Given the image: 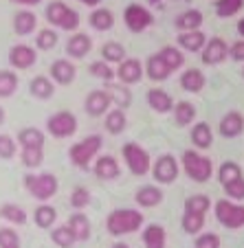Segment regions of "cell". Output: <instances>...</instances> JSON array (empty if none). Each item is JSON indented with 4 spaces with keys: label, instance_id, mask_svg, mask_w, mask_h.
<instances>
[{
    "label": "cell",
    "instance_id": "cell-42",
    "mask_svg": "<svg viewBox=\"0 0 244 248\" xmlns=\"http://www.w3.org/2000/svg\"><path fill=\"white\" fill-rule=\"evenodd\" d=\"M18 86V77L16 73H9V70H0V97H11Z\"/></svg>",
    "mask_w": 244,
    "mask_h": 248
},
{
    "label": "cell",
    "instance_id": "cell-56",
    "mask_svg": "<svg viewBox=\"0 0 244 248\" xmlns=\"http://www.w3.org/2000/svg\"><path fill=\"white\" fill-rule=\"evenodd\" d=\"M80 2H84L86 7H97L99 2H101V0H80Z\"/></svg>",
    "mask_w": 244,
    "mask_h": 248
},
{
    "label": "cell",
    "instance_id": "cell-49",
    "mask_svg": "<svg viewBox=\"0 0 244 248\" xmlns=\"http://www.w3.org/2000/svg\"><path fill=\"white\" fill-rule=\"evenodd\" d=\"M90 202V191L84 187H77L75 191L71 193V206L73 209H84V206H88Z\"/></svg>",
    "mask_w": 244,
    "mask_h": 248
},
{
    "label": "cell",
    "instance_id": "cell-27",
    "mask_svg": "<svg viewBox=\"0 0 244 248\" xmlns=\"http://www.w3.org/2000/svg\"><path fill=\"white\" fill-rule=\"evenodd\" d=\"M90 48H93V40H90L86 33H77V35H73V38L66 42V53L73 57H84Z\"/></svg>",
    "mask_w": 244,
    "mask_h": 248
},
{
    "label": "cell",
    "instance_id": "cell-60",
    "mask_svg": "<svg viewBox=\"0 0 244 248\" xmlns=\"http://www.w3.org/2000/svg\"><path fill=\"white\" fill-rule=\"evenodd\" d=\"M242 77H244V68H242Z\"/></svg>",
    "mask_w": 244,
    "mask_h": 248
},
{
    "label": "cell",
    "instance_id": "cell-46",
    "mask_svg": "<svg viewBox=\"0 0 244 248\" xmlns=\"http://www.w3.org/2000/svg\"><path fill=\"white\" fill-rule=\"evenodd\" d=\"M22 163L27 167L42 165V147H22Z\"/></svg>",
    "mask_w": 244,
    "mask_h": 248
},
{
    "label": "cell",
    "instance_id": "cell-5",
    "mask_svg": "<svg viewBox=\"0 0 244 248\" xmlns=\"http://www.w3.org/2000/svg\"><path fill=\"white\" fill-rule=\"evenodd\" d=\"M47 20L64 31H75L80 27V14L71 7H66L64 2H51L47 7Z\"/></svg>",
    "mask_w": 244,
    "mask_h": 248
},
{
    "label": "cell",
    "instance_id": "cell-48",
    "mask_svg": "<svg viewBox=\"0 0 244 248\" xmlns=\"http://www.w3.org/2000/svg\"><path fill=\"white\" fill-rule=\"evenodd\" d=\"M35 42H38V46L42 48V51H49V48H53L57 44V33L51 31V29H44V31L38 33Z\"/></svg>",
    "mask_w": 244,
    "mask_h": 248
},
{
    "label": "cell",
    "instance_id": "cell-21",
    "mask_svg": "<svg viewBox=\"0 0 244 248\" xmlns=\"http://www.w3.org/2000/svg\"><path fill=\"white\" fill-rule=\"evenodd\" d=\"M9 62L16 68H29V66L35 64V51L27 44H18L9 51Z\"/></svg>",
    "mask_w": 244,
    "mask_h": 248
},
{
    "label": "cell",
    "instance_id": "cell-18",
    "mask_svg": "<svg viewBox=\"0 0 244 248\" xmlns=\"http://www.w3.org/2000/svg\"><path fill=\"white\" fill-rule=\"evenodd\" d=\"M119 173H121V167H119L114 156H101V158H97V163H95V176L97 178L114 180V178H119Z\"/></svg>",
    "mask_w": 244,
    "mask_h": 248
},
{
    "label": "cell",
    "instance_id": "cell-23",
    "mask_svg": "<svg viewBox=\"0 0 244 248\" xmlns=\"http://www.w3.org/2000/svg\"><path fill=\"white\" fill-rule=\"evenodd\" d=\"M66 226L71 229L75 242H84V239L90 237V222L84 213H73V216L68 217V224Z\"/></svg>",
    "mask_w": 244,
    "mask_h": 248
},
{
    "label": "cell",
    "instance_id": "cell-35",
    "mask_svg": "<svg viewBox=\"0 0 244 248\" xmlns=\"http://www.w3.org/2000/svg\"><path fill=\"white\" fill-rule=\"evenodd\" d=\"M101 55L103 62H110V64H121L126 60V48L119 42H106L101 46Z\"/></svg>",
    "mask_w": 244,
    "mask_h": 248
},
{
    "label": "cell",
    "instance_id": "cell-32",
    "mask_svg": "<svg viewBox=\"0 0 244 248\" xmlns=\"http://www.w3.org/2000/svg\"><path fill=\"white\" fill-rule=\"evenodd\" d=\"M244 7V0H216L213 9H216L218 18H233L235 14H240Z\"/></svg>",
    "mask_w": 244,
    "mask_h": 248
},
{
    "label": "cell",
    "instance_id": "cell-7",
    "mask_svg": "<svg viewBox=\"0 0 244 248\" xmlns=\"http://www.w3.org/2000/svg\"><path fill=\"white\" fill-rule=\"evenodd\" d=\"M123 22H126V27L130 29L132 33H143L146 29L152 27L154 16H152V11L147 9V7L139 5V2H132V5H128L126 11H123Z\"/></svg>",
    "mask_w": 244,
    "mask_h": 248
},
{
    "label": "cell",
    "instance_id": "cell-31",
    "mask_svg": "<svg viewBox=\"0 0 244 248\" xmlns=\"http://www.w3.org/2000/svg\"><path fill=\"white\" fill-rule=\"evenodd\" d=\"M159 57L165 62V66H167L169 70H179V68H183V64H185V55H183V51L180 48H176V46H163L159 51Z\"/></svg>",
    "mask_w": 244,
    "mask_h": 248
},
{
    "label": "cell",
    "instance_id": "cell-59",
    "mask_svg": "<svg viewBox=\"0 0 244 248\" xmlns=\"http://www.w3.org/2000/svg\"><path fill=\"white\" fill-rule=\"evenodd\" d=\"M152 2H154V5H159V0H152Z\"/></svg>",
    "mask_w": 244,
    "mask_h": 248
},
{
    "label": "cell",
    "instance_id": "cell-53",
    "mask_svg": "<svg viewBox=\"0 0 244 248\" xmlns=\"http://www.w3.org/2000/svg\"><path fill=\"white\" fill-rule=\"evenodd\" d=\"M229 55H231V60H235V62H244V40H238V42L231 44Z\"/></svg>",
    "mask_w": 244,
    "mask_h": 248
},
{
    "label": "cell",
    "instance_id": "cell-20",
    "mask_svg": "<svg viewBox=\"0 0 244 248\" xmlns=\"http://www.w3.org/2000/svg\"><path fill=\"white\" fill-rule=\"evenodd\" d=\"M136 204L143 206V209H152V206L161 204L163 202V191L154 185H146V187L136 189V196H134Z\"/></svg>",
    "mask_w": 244,
    "mask_h": 248
},
{
    "label": "cell",
    "instance_id": "cell-30",
    "mask_svg": "<svg viewBox=\"0 0 244 248\" xmlns=\"http://www.w3.org/2000/svg\"><path fill=\"white\" fill-rule=\"evenodd\" d=\"M88 22H90V27L95 29V31H110L113 29V24H114V16H113V11L110 9H95L93 14H90V18H88Z\"/></svg>",
    "mask_w": 244,
    "mask_h": 248
},
{
    "label": "cell",
    "instance_id": "cell-44",
    "mask_svg": "<svg viewBox=\"0 0 244 248\" xmlns=\"http://www.w3.org/2000/svg\"><path fill=\"white\" fill-rule=\"evenodd\" d=\"M222 189H225V193L229 196V200H235V202L244 200V176L242 178L231 180V183H227V185H222Z\"/></svg>",
    "mask_w": 244,
    "mask_h": 248
},
{
    "label": "cell",
    "instance_id": "cell-15",
    "mask_svg": "<svg viewBox=\"0 0 244 248\" xmlns=\"http://www.w3.org/2000/svg\"><path fill=\"white\" fill-rule=\"evenodd\" d=\"M147 106L159 114H167V112H172V108H174V99H172V94L165 93V90L152 88V90H147Z\"/></svg>",
    "mask_w": 244,
    "mask_h": 248
},
{
    "label": "cell",
    "instance_id": "cell-57",
    "mask_svg": "<svg viewBox=\"0 0 244 248\" xmlns=\"http://www.w3.org/2000/svg\"><path fill=\"white\" fill-rule=\"evenodd\" d=\"M113 248H130V246H128V244H114Z\"/></svg>",
    "mask_w": 244,
    "mask_h": 248
},
{
    "label": "cell",
    "instance_id": "cell-39",
    "mask_svg": "<svg viewBox=\"0 0 244 248\" xmlns=\"http://www.w3.org/2000/svg\"><path fill=\"white\" fill-rule=\"evenodd\" d=\"M235 178H242V169H240V165L233 163V160L222 163L220 169H218V180H220V185H227Z\"/></svg>",
    "mask_w": 244,
    "mask_h": 248
},
{
    "label": "cell",
    "instance_id": "cell-6",
    "mask_svg": "<svg viewBox=\"0 0 244 248\" xmlns=\"http://www.w3.org/2000/svg\"><path fill=\"white\" fill-rule=\"evenodd\" d=\"M99 150H101V136L93 134V136H86L80 143H75V145L71 147V152H68V156H71L73 165H77V167H88V163L97 156Z\"/></svg>",
    "mask_w": 244,
    "mask_h": 248
},
{
    "label": "cell",
    "instance_id": "cell-24",
    "mask_svg": "<svg viewBox=\"0 0 244 248\" xmlns=\"http://www.w3.org/2000/svg\"><path fill=\"white\" fill-rule=\"evenodd\" d=\"M143 244L146 248H165L167 244V235L161 224H147L143 231Z\"/></svg>",
    "mask_w": 244,
    "mask_h": 248
},
{
    "label": "cell",
    "instance_id": "cell-9",
    "mask_svg": "<svg viewBox=\"0 0 244 248\" xmlns=\"http://www.w3.org/2000/svg\"><path fill=\"white\" fill-rule=\"evenodd\" d=\"M152 176L159 185H172L174 180L179 178V160L174 158L172 154H163L152 163Z\"/></svg>",
    "mask_w": 244,
    "mask_h": 248
},
{
    "label": "cell",
    "instance_id": "cell-51",
    "mask_svg": "<svg viewBox=\"0 0 244 248\" xmlns=\"http://www.w3.org/2000/svg\"><path fill=\"white\" fill-rule=\"evenodd\" d=\"M196 248H220V237L216 233H202L196 239Z\"/></svg>",
    "mask_w": 244,
    "mask_h": 248
},
{
    "label": "cell",
    "instance_id": "cell-33",
    "mask_svg": "<svg viewBox=\"0 0 244 248\" xmlns=\"http://www.w3.org/2000/svg\"><path fill=\"white\" fill-rule=\"evenodd\" d=\"M126 125H128V117L121 108L108 112V117H106V130H108L110 134H121V132L126 130Z\"/></svg>",
    "mask_w": 244,
    "mask_h": 248
},
{
    "label": "cell",
    "instance_id": "cell-3",
    "mask_svg": "<svg viewBox=\"0 0 244 248\" xmlns=\"http://www.w3.org/2000/svg\"><path fill=\"white\" fill-rule=\"evenodd\" d=\"M213 211H216V220L225 229L238 231L244 226V204H240V202L225 198V200H218L213 204Z\"/></svg>",
    "mask_w": 244,
    "mask_h": 248
},
{
    "label": "cell",
    "instance_id": "cell-26",
    "mask_svg": "<svg viewBox=\"0 0 244 248\" xmlns=\"http://www.w3.org/2000/svg\"><path fill=\"white\" fill-rule=\"evenodd\" d=\"M172 112H174V121H176V125L185 127V125H189V123H194V119H196V106L189 103V101H179L172 108Z\"/></svg>",
    "mask_w": 244,
    "mask_h": 248
},
{
    "label": "cell",
    "instance_id": "cell-54",
    "mask_svg": "<svg viewBox=\"0 0 244 248\" xmlns=\"http://www.w3.org/2000/svg\"><path fill=\"white\" fill-rule=\"evenodd\" d=\"M11 2H20V5H38V2H42V0H11Z\"/></svg>",
    "mask_w": 244,
    "mask_h": 248
},
{
    "label": "cell",
    "instance_id": "cell-10",
    "mask_svg": "<svg viewBox=\"0 0 244 248\" xmlns=\"http://www.w3.org/2000/svg\"><path fill=\"white\" fill-rule=\"evenodd\" d=\"M47 127L53 136H57V139H66V136L75 134L77 119H75V114H71V112H57V114H53V117H49Z\"/></svg>",
    "mask_w": 244,
    "mask_h": 248
},
{
    "label": "cell",
    "instance_id": "cell-41",
    "mask_svg": "<svg viewBox=\"0 0 244 248\" xmlns=\"http://www.w3.org/2000/svg\"><path fill=\"white\" fill-rule=\"evenodd\" d=\"M55 217H57V211L49 204H42L35 209V224L42 226V229H49L55 222Z\"/></svg>",
    "mask_w": 244,
    "mask_h": 248
},
{
    "label": "cell",
    "instance_id": "cell-11",
    "mask_svg": "<svg viewBox=\"0 0 244 248\" xmlns=\"http://www.w3.org/2000/svg\"><path fill=\"white\" fill-rule=\"evenodd\" d=\"M202 64L207 66H218L222 64V62L229 57V44L225 42L222 38H211V40H207V44L202 46Z\"/></svg>",
    "mask_w": 244,
    "mask_h": 248
},
{
    "label": "cell",
    "instance_id": "cell-45",
    "mask_svg": "<svg viewBox=\"0 0 244 248\" xmlns=\"http://www.w3.org/2000/svg\"><path fill=\"white\" fill-rule=\"evenodd\" d=\"M51 237H53V242H55L60 248H71L73 242H75V237H73V233H71V229H68V226H60V229H55Z\"/></svg>",
    "mask_w": 244,
    "mask_h": 248
},
{
    "label": "cell",
    "instance_id": "cell-43",
    "mask_svg": "<svg viewBox=\"0 0 244 248\" xmlns=\"http://www.w3.org/2000/svg\"><path fill=\"white\" fill-rule=\"evenodd\" d=\"M0 216L7 217L9 222H16V224H24V222H27V213H24L18 204H5L0 209Z\"/></svg>",
    "mask_w": 244,
    "mask_h": 248
},
{
    "label": "cell",
    "instance_id": "cell-38",
    "mask_svg": "<svg viewBox=\"0 0 244 248\" xmlns=\"http://www.w3.org/2000/svg\"><path fill=\"white\" fill-rule=\"evenodd\" d=\"M20 145L22 147H44V134L35 127H27L20 132Z\"/></svg>",
    "mask_w": 244,
    "mask_h": 248
},
{
    "label": "cell",
    "instance_id": "cell-37",
    "mask_svg": "<svg viewBox=\"0 0 244 248\" xmlns=\"http://www.w3.org/2000/svg\"><path fill=\"white\" fill-rule=\"evenodd\" d=\"M180 226L189 235H200L202 226H205V216H200V213H183Z\"/></svg>",
    "mask_w": 244,
    "mask_h": 248
},
{
    "label": "cell",
    "instance_id": "cell-55",
    "mask_svg": "<svg viewBox=\"0 0 244 248\" xmlns=\"http://www.w3.org/2000/svg\"><path fill=\"white\" fill-rule=\"evenodd\" d=\"M235 29H238V35L244 40V18H242V20H238V27H235Z\"/></svg>",
    "mask_w": 244,
    "mask_h": 248
},
{
    "label": "cell",
    "instance_id": "cell-8",
    "mask_svg": "<svg viewBox=\"0 0 244 248\" xmlns=\"http://www.w3.org/2000/svg\"><path fill=\"white\" fill-rule=\"evenodd\" d=\"M24 185H27L29 193L38 200H49L55 196L57 191V178L53 173H40V176H24Z\"/></svg>",
    "mask_w": 244,
    "mask_h": 248
},
{
    "label": "cell",
    "instance_id": "cell-4",
    "mask_svg": "<svg viewBox=\"0 0 244 248\" xmlns=\"http://www.w3.org/2000/svg\"><path fill=\"white\" fill-rule=\"evenodd\" d=\"M121 152H123V160H126L132 176H146V173H150L152 158L147 154V150H143L139 143H126Z\"/></svg>",
    "mask_w": 244,
    "mask_h": 248
},
{
    "label": "cell",
    "instance_id": "cell-16",
    "mask_svg": "<svg viewBox=\"0 0 244 248\" xmlns=\"http://www.w3.org/2000/svg\"><path fill=\"white\" fill-rule=\"evenodd\" d=\"M205 84H207V77L200 68H187L183 75H180V88H183L185 93L196 94L205 88Z\"/></svg>",
    "mask_w": 244,
    "mask_h": 248
},
{
    "label": "cell",
    "instance_id": "cell-28",
    "mask_svg": "<svg viewBox=\"0 0 244 248\" xmlns=\"http://www.w3.org/2000/svg\"><path fill=\"white\" fill-rule=\"evenodd\" d=\"M51 75L57 84H71L75 79V66L71 64L68 60H57L55 64L51 66Z\"/></svg>",
    "mask_w": 244,
    "mask_h": 248
},
{
    "label": "cell",
    "instance_id": "cell-47",
    "mask_svg": "<svg viewBox=\"0 0 244 248\" xmlns=\"http://www.w3.org/2000/svg\"><path fill=\"white\" fill-rule=\"evenodd\" d=\"M90 73H93L95 77H99V79H106V81H110L114 77V70L108 66V62H93L90 64Z\"/></svg>",
    "mask_w": 244,
    "mask_h": 248
},
{
    "label": "cell",
    "instance_id": "cell-52",
    "mask_svg": "<svg viewBox=\"0 0 244 248\" xmlns=\"http://www.w3.org/2000/svg\"><path fill=\"white\" fill-rule=\"evenodd\" d=\"M16 154V143L11 140V136H0V158H11Z\"/></svg>",
    "mask_w": 244,
    "mask_h": 248
},
{
    "label": "cell",
    "instance_id": "cell-1",
    "mask_svg": "<svg viewBox=\"0 0 244 248\" xmlns=\"http://www.w3.org/2000/svg\"><path fill=\"white\" fill-rule=\"evenodd\" d=\"M143 224V213L134 209H114L113 213L106 220V226H108V233L119 237V235H128L139 231Z\"/></svg>",
    "mask_w": 244,
    "mask_h": 248
},
{
    "label": "cell",
    "instance_id": "cell-25",
    "mask_svg": "<svg viewBox=\"0 0 244 248\" xmlns=\"http://www.w3.org/2000/svg\"><path fill=\"white\" fill-rule=\"evenodd\" d=\"M146 73H147V77H150L152 81H165V79H169V75H172V70L165 66V62L159 57V53L147 60Z\"/></svg>",
    "mask_w": 244,
    "mask_h": 248
},
{
    "label": "cell",
    "instance_id": "cell-36",
    "mask_svg": "<svg viewBox=\"0 0 244 248\" xmlns=\"http://www.w3.org/2000/svg\"><path fill=\"white\" fill-rule=\"evenodd\" d=\"M35 24H38L35 14H31V11H20V14L16 16L14 29H16V33H20V35H27V33H31L33 29H35Z\"/></svg>",
    "mask_w": 244,
    "mask_h": 248
},
{
    "label": "cell",
    "instance_id": "cell-22",
    "mask_svg": "<svg viewBox=\"0 0 244 248\" xmlns=\"http://www.w3.org/2000/svg\"><path fill=\"white\" fill-rule=\"evenodd\" d=\"M205 44H207V35L202 31H183V33H179V46L183 48V51L198 53V51H202Z\"/></svg>",
    "mask_w": 244,
    "mask_h": 248
},
{
    "label": "cell",
    "instance_id": "cell-14",
    "mask_svg": "<svg viewBox=\"0 0 244 248\" xmlns=\"http://www.w3.org/2000/svg\"><path fill=\"white\" fill-rule=\"evenodd\" d=\"M110 94L106 93V90H93V93L86 97V112L90 114V117H101V114H106V110L110 108Z\"/></svg>",
    "mask_w": 244,
    "mask_h": 248
},
{
    "label": "cell",
    "instance_id": "cell-12",
    "mask_svg": "<svg viewBox=\"0 0 244 248\" xmlns=\"http://www.w3.org/2000/svg\"><path fill=\"white\" fill-rule=\"evenodd\" d=\"M143 73H146V70H143V66H141L139 60H123L121 64H119V68L114 70V75L119 77V81L126 84V86L141 81Z\"/></svg>",
    "mask_w": 244,
    "mask_h": 248
},
{
    "label": "cell",
    "instance_id": "cell-29",
    "mask_svg": "<svg viewBox=\"0 0 244 248\" xmlns=\"http://www.w3.org/2000/svg\"><path fill=\"white\" fill-rule=\"evenodd\" d=\"M106 93L110 94V101L117 106V108L126 110L130 108V103H132V93L128 90L126 84H108V88H106Z\"/></svg>",
    "mask_w": 244,
    "mask_h": 248
},
{
    "label": "cell",
    "instance_id": "cell-2",
    "mask_svg": "<svg viewBox=\"0 0 244 248\" xmlns=\"http://www.w3.org/2000/svg\"><path fill=\"white\" fill-rule=\"evenodd\" d=\"M180 160H183L185 173H187L192 180H196V183H207V180L211 178V173H213L211 160L207 158L205 154H200L198 150H187V152H183Z\"/></svg>",
    "mask_w": 244,
    "mask_h": 248
},
{
    "label": "cell",
    "instance_id": "cell-58",
    "mask_svg": "<svg viewBox=\"0 0 244 248\" xmlns=\"http://www.w3.org/2000/svg\"><path fill=\"white\" fill-rule=\"evenodd\" d=\"M2 119H5V112H2V108H0V123H2Z\"/></svg>",
    "mask_w": 244,
    "mask_h": 248
},
{
    "label": "cell",
    "instance_id": "cell-50",
    "mask_svg": "<svg viewBox=\"0 0 244 248\" xmlns=\"http://www.w3.org/2000/svg\"><path fill=\"white\" fill-rule=\"evenodd\" d=\"M0 248H20L18 235L11 229H0Z\"/></svg>",
    "mask_w": 244,
    "mask_h": 248
},
{
    "label": "cell",
    "instance_id": "cell-13",
    "mask_svg": "<svg viewBox=\"0 0 244 248\" xmlns=\"http://www.w3.org/2000/svg\"><path fill=\"white\" fill-rule=\"evenodd\" d=\"M218 130H220V134L225 136V139H235V136H240L244 132V117L238 110H231V112H227L225 117L220 119Z\"/></svg>",
    "mask_w": 244,
    "mask_h": 248
},
{
    "label": "cell",
    "instance_id": "cell-40",
    "mask_svg": "<svg viewBox=\"0 0 244 248\" xmlns=\"http://www.w3.org/2000/svg\"><path fill=\"white\" fill-rule=\"evenodd\" d=\"M31 94L33 97H40V99H49L53 97V93H55V88H53V84L47 79V77H35V79L31 81Z\"/></svg>",
    "mask_w": 244,
    "mask_h": 248
},
{
    "label": "cell",
    "instance_id": "cell-17",
    "mask_svg": "<svg viewBox=\"0 0 244 248\" xmlns=\"http://www.w3.org/2000/svg\"><path fill=\"white\" fill-rule=\"evenodd\" d=\"M202 20L205 18H202L200 9H187V11H183V14L176 16L174 24H176V29H179L180 33L183 31H200Z\"/></svg>",
    "mask_w": 244,
    "mask_h": 248
},
{
    "label": "cell",
    "instance_id": "cell-34",
    "mask_svg": "<svg viewBox=\"0 0 244 248\" xmlns=\"http://www.w3.org/2000/svg\"><path fill=\"white\" fill-rule=\"evenodd\" d=\"M209 206H211V200L207 196H202V193H196V196H189L185 200V213H200V216H205L209 211Z\"/></svg>",
    "mask_w": 244,
    "mask_h": 248
},
{
    "label": "cell",
    "instance_id": "cell-19",
    "mask_svg": "<svg viewBox=\"0 0 244 248\" xmlns=\"http://www.w3.org/2000/svg\"><path fill=\"white\" fill-rule=\"evenodd\" d=\"M192 143H194V150H198V152H205L213 145L211 127L207 125L205 121L196 123V125L192 127Z\"/></svg>",
    "mask_w": 244,
    "mask_h": 248
}]
</instances>
